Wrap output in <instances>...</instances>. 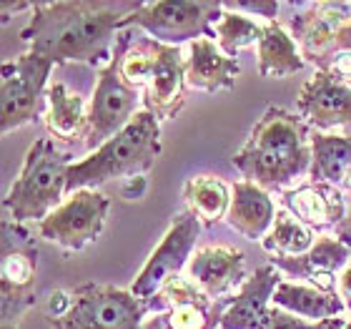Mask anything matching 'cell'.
Wrapping results in <instances>:
<instances>
[{"instance_id": "6da1fadb", "label": "cell", "mask_w": 351, "mask_h": 329, "mask_svg": "<svg viewBox=\"0 0 351 329\" xmlns=\"http://www.w3.org/2000/svg\"><path fill=\"white\" fill-rule=\"evenodd\" d=\"M141 3L116 0H58L36 3L21 38L38 56L51 58L56 66L88 63L101 71L113 58L116 38L125 18Z\"/></svg>"}, {"instance_id": "7a4b0ae2", "label": "cell", "mask_w": 351, "mask_h": 329, "mask_svg": "<svg viewBox=\"0 0 351 329\" xmlns=\"http://www.w3.org/2000/svg\"><path fill=\"white\" fill-rule=\"evenodd\" d=\"M231 161L243 174V181L256 183L263 191L281 189L311 171V133L301 116L269 106Z\"/></svg>"}, {"instance_id": "3957f363", "label": "cell", "mask_w": 351, "mask_h": 329, "mask_svg": "<svg viewBox=\"0 0 351 329\" xmlns=\"http://www.w3.org/2000/svg\"><path fill=\"white\" fill-rule=\"evenodd\" d=\"M161 156V121L151 111H138L123 131L106 141L68 168L66 196L81 189H98L113 179L143 176Z\"/></svg>"}, {"instance_id": "277c9868", "label": "cell", "mask_w": 351, "mask_h": 329, "mask_svg": "<svg viewBox=\"0 0 351 329\" xmlns=\"http://www.w3.org/2000/svg\"><path fill=\"white\" fill-rule=\"evenodd\" d=\"M71 156L56 148L51 139H38L25 154L21 174L8 189L3 206L15 224L40 221L66 201Z\"/></svg>"}, {"instance_id": "5b68a950", "label": "cell", "mask_w": 351, "mask_h": 329, "mask_svg": "<svg viewBox=\"0 0 351 329\" xmlns=\"http://www.w3.org/2000/svg\"><path fill=\"white\" fill-rule=\"evenodd\" d=\"M148 302L110 284H83L48 299L53 329H141Z\"/></svg>"}, {"instance_id": "8992f818", "label": "cell", "mask_w": 351, "mask_h": 329, "mask_svg": "<svg viewBox=\"0 0 351 329\" xmlns=\"http://www.w3.org/2000/svg\"><path fill=\"white\" fill-rule=\"evenodd\" d=\"M133 41V28H123L116 38L113 58L108 66L98 71V86L93 91L90 106H88V128H86V146L93 154L106 141H110L116 133H121L125 126L131 124L133 116L138 113L136 106L141 101V88H133L125 83L121 66L128 53V45Z\"/></svg>"}, {"instance_id": "52a82bcc", "label": "cell", "mask_w": 351, "mask_h": 329, "mask_svg": "<svg viewBox=\"0 0 351 329\" xmlns=\"http://www.w3.org/2000/svg\"><path fill=\"white\" fill-rule=\"evenodd\" d=\"M223 15V3L216 0H156L141 3L125 18L123 28H141L163 45H178L198 38H216L211 23Z\"/></svg>"}, {"instance_id": "ba28073f", "label": "cell", "mask_w": 351, "mask_h": 329, "mask_svg": "<svg viewBox=\"0 0 351 329\" xmlns=\"http://www.w3.org/2000/svg\"><path fill=\"white\" fill-rule=\"evenodd\" d=\"M51 58L28 51L15 60L3 63V83H0V131H15L30 124L40 113L43 91L53 71Z\"/></svg>"}, {"instance_id": "9c48e42d", "label": "cell", "mask_w": 351, "mask_h": 329, "mask_svg": "<svg viewBox=\"0 0 351 329\" xmlns=\"http://www.w3.org/2000/svg\"><path fill=\"white\" fill-rule=\"evenodd\" d=\"M38 251L30 242V231L23 224L3 219V247H0V297L5 327L21 319L33 304Z\"/></svg>"}, {"instance_id": "30bf717a", "label": "cell", "mask_w": 351, "mask_h": 329, "mask_svg": "<svg viewBox=\"0 0 351 329\" xmlns=\"http://www.w3.org/2000/svg\"><path fill=\"white\" fill-rule=\"evenodd\" d=\"M108 196L98 189H81L38 224V234L68 251H81L101 236L108 216Z\"/></svg>"}, {"instance_id": "8fae6325", "label": "cell", "mask_w": 351, "mask_h": 329, "mask_svg": "<svg viewBox=\"0 0 351 329\" xmlns=\"http://www.w3.org/2000/svg\"><path fill=\"white\" fill-rule=\"evenodd\" d=\"M198 231H201V221L191 212L178 214L171 221V227L163 234L161 244L151 251L148 262L138 271V277L133 279L131 292L138 299L151 302L169 279L181 274L186 262H191V251L196 247Z\"/></svg>"}, {"instance_id": "7c38bea8", "label": "cell", "mask_w": 351, "mask_h": 329, "mask_svg": "<svg viewBox=\"0 0 351 329\" xmlns=\"http://www.w3.org/2000/svg\"><path fill=\"white\" fill-rule=\"evenodd\" d=\"M346 23H351V3H316L293 15V38L304 60H311L319 71H329L337 56V38Z\"/></svg>"}, {"instance_id": "4fadbf2b", "label": "cell", "mask_w": 351, "mask_h": 329, "mask_svg": "<svg viewBox=\"0 0 351 329\" xmlns=\"http://www.w3.org/2000/svg\"><path fill=\"white\" fill-rule=\"evenodd\" d=\"M296 106L299 116L319 131L351 126V86L331 71H316L301 88Z\"/></svg>"}, {"instance_id": "5bb4252c", "label": "cell", "mask_w": 351, "mask_h": 329, "mask_svg": "<svg viewBox=\"0 0 351 329\" xmlns=\"http://www.w3.org/2000/svg\"><path fill=\"white\" fill-rule=\"evenodd\" d=\"M169 315L171 329H216L221 327L223 302L211 299L189 277L169 279L154 297Z\"/></svg>"}, {"instance_id": "9a60e30c", "label": "cell", "mask_w": 351, "mask_h": 329, "mask_svg": "<svg viewBox=\"0 0 351 329\" xmlns=\"http://www.w3.org/2000/svg\"><path fill=\"white\" fill-rule=\"evenodd\" d=\"M281 277L274 264H263L241 284V289L223 302V317L221 329H261L266 324L276 286Z\"/></svg>"}, {"instance_id": "2e32d148", "label": "cell", "mask_w": 351, "mask_h": 329, "mask_svg": "<svg viewBox=\"0 0 351 329\" xmlns=\"http://www.w3.org/2000/svg\"><path fill=\"white\" fill-rule=\"evenodd\" d=\"M274 266L286 269L296 277L308 279V286L322 292H337V271H344L351 262V247L339 236L324 234L314 242V247L301 256H274Z\"/></svg>"}, {"instance_id": "e0dca14e", "label": "cell", "mask_w": 351, "mask_h": 329, "mask_svg": "<svg viewBox=\"0 0 351 329\" xmlns=\"http://www.w3.org/2000/svg\"><path fill=\"white\" fill-rule=\"evenodd\" d=\"M156 71L148 83L143 103L158 121L173 118L186 103V58L178 45H163L154 41Z\"/></svg>"}, {"instance_id": "ac0fdd59", "label": "cell", "mask_w": 351, "mask_h": 329, "mask_svg": "<svg viewBox=\"0 0 351 329\" xmlns=\"http://www.w3.org/2000/svg\"><path fill=\"white\" fill-rule=\"evenodd\" d=\"M284 209L293 214L311 231L339 229L346 219V198L341 186L308 179L284 194Z\"/></svg>"}, {"instance_id": "d6986e66", "label": "cell", "mask_w": 351, "mask_h": 329, "mask_svg": "<svg viewBox=\"0 0 351 329\" xmlns=\"http://www.w3.org/2000/svg\"><path fill=\"white\" fill-rule=\"evenodd\" d=\"M189 279L211 299H219L228 289L249 279L246 256L241 249L228 247V244L198 249L189 262Z\"/></svg>"}, {"instance_id": "ffe728a7", "label": "cell", "mask_w": 351, "mask_h": 329, "mask_svg": "<svg viewBox=\"0 0 351 329\" xmlns=\"http://www.w3.org/2000/svg\"><path fill=\"white\" fill-rule=\"evenodd\" d=\"M241 73L239 60L226 56L211 38H198L189 45L186 58V86L198 91H231L236 76Z\"/></svg>"}, {"instance_id": "44dd1931", "label": "cell", "mask_w": 351, "mask_h": 329, "mask_svg": "<svg viewBox=\"0 0 351 329\" xmlns=\"http://www.w3.org/2000/svg\"><path fill=\"white\" fill-rule=\"evenodd\" d=\"M276 219V206L271 201L269 191L251 181H236L231 186V206H228L226 221L246 239H263L269 234Z\"/></svg>"}, {"instance_id": "7402d4cb", "label": "cell", "mask_w": 351, "mask_h": 329, "mask_svg": "<svg viewBox=\"0 0 351 329\" xmlns=\"http://www.w3.org/2000/svg\"><path fill=\"white\" fill-rule=\"evenodd\" d=\"M274 307L284 309L289 315H296L301 319H314L324 322L331 317H341L346 312V302L341 294L322 292L308 284H293V282H281L274 292Z\"/></svg>"}, {"instance_id": "603a6c76", "label": "cell", "mask_w": 351, "mask_h": 329, "mask_svg": "<svg viewBox=\"0 0 351 329\" xmlns=\"http://www.w3.org/2000/svg\"><path fill=\"white\" fill-rule=\"evenodd\" d=\"M306 66L299 45L281 23H263V33L258 41V73L263 78H286L299 73Z\"/></svg>"}, {"instance_id": "cb8c5ba5", "label": "cell", "mask_w": 351, "mask_h": 329, "mask_svg": "<svg viewBox=\"0 0 351 329\" xmlns=\"http://www.w3.org/2000/svg\"><path fill=\"white\" fill-rule=\"evenodd\" d=\"M45 126L58 141H75L78 136H86V101L78 93H71L63 83H53L45 93Z\"/></svg>"}, {"instance_id": "d4e9b609", "label": "cell", "mask_w": 351, "mask_h": 329, "mask_svg": "<svg viewBox=\"0 0 351 329\" xmlns=\"http://www.w3.org/2000/svg\"><path fill=\"white\" fill-rule=\"evenodd\" d=\"M351 171V136L311 133V179L322 183H339Z\"/></svg>"}, {"instance_id": "484cf974", "label": "cell", "mask_w": 351, "mask_h": 329, "mask_svg": "<svg viewBox=\"0 0 351 329\" xmlns=\"http://www.w3.org/2000/svg\"><path fill=\"white\" fill-rule=\"evenodd\" d=\"M183 201L189 212L201 221V227H211L219 219H226L231 189L216 176H191L183 183Z\"/></svg>"}, {"instance_id": "4316f807", "label": "cell", "mask_w": 351, "mask_h": 329, "mask_svg": "<svg viewBox=\"0 0 351 329\" xmlns=\"http://www.w3.org/2000/svg\"><path fill=\"white\" fill-rule=\"evenodd\" d=\"M261 247L271 256H301L314 247V231L306 224H301L293 214L281 209V212H276V219H274L269 234L261 239Z\"/></svg>"}, {"instance_id": "83f0119b", "label": "cell", "mask_w": 351, "mask_h": 329, "mask_svg": "<svg viewBox=\"0 0 351 329\" xmlns=\"http://www.w3.org/2000/svg\"><path fill=\"white\" fill-rule=\"evenodd\" d=\"M261 33H263L261 23H256L249 15L236 13V10H223L221 21L216 23V30H213V36L219 41V48L226 56H231V58L239 51H243L246 45L258 43Z\"/></svg>"}, {"instance_id": "f1b7e54d", "label": "cell", "mask_w": 351, "mask_h": 329, "mask_svg": "<svg viewBox=\"0 0 351 329\" xmlns=\"http://www.w3.org/2000/svg\"><path fill=\"white\" fill-rule=\"evenodd\" d=\"M156 71V48L154 38H143L138 45H133L131 51L125 53L121 73H123L125 83H131L133 88H148L151 78Z\"/></svg>"}, {"instance_id": "f546056e", "label": "cell", "mask_w": 351, "mask_h": 329, "mask_svg": "<svg viewBox=\"0 0 351 329\" xmlns=\"http://www.w3.org/2000/svg\"><path fill=\"white\" fill-rule=\"evenodd\" d=\"M223 10H236V13H243V15H249V18L258 15V18H266V23H274V18H276V13H278V3H263V0H258V3H254V0H226V3H223Z\"/></svg>"}, {"instance_id": "4dcf8cb0", "label": "cell", "mask_w": 351, "mask_h": 329, "mask_svg": "<svg viewBox=\"0 0 351 329\" xmlns=\"http://www.w3.org/2000/svg\"><path fill=\"white\" fill-rule=\"evenodd\" d=\"M341 191H344V198H346V219L337 229V236L351 247V171L344 176V181H341Z\"/></svg>"}, {"instance_id": "1f68e13d", "label": "cell", "mask_w": 351, "mask_h": 329, "mask_svg": "<svg viewBox=\"0 0 351 329\" xmlns=\"http://www.w3.org/2000/svg\"><path fill=\"white\" fill-rule=\"evenodd\" d=\"M121 194H123L128 201L143 198V194H146V179H143V176H133V179H125L123 186H121Z\"/></svg>"}, {"instance_id": "d6a6232c", "label": "cell", "mask_w": 351, "mask_h": 329, "mask_svg": "<svg viewBox=\"0 0 351 329\" xmlns=\"http://www.w3.org/2000/svg\"><path fill=\"white\" fill-rule=\"evenodd\" d=\"M329 71L337 73L339 78H344V81H351V53H337L334 60H331Z\"/></svg>"}, {"instance_id": "836d02e7", "label": "cell", "mask_w": 351, "mask_h": 329, "mask_svg": "<svg viewBox=\"0 0 351 329\" xmlns=\"http://www.w3.org/2000/svg\"><path fill=\"white\" fill-rule=\"evenodd\" d=\"M301 329H346V319L331 317V319H324V322H304Z\"/></svg>"}, {"instance_id": "e575fe53", "label": "cell", "mask_w": 351, "mask_h": 329, "mask_svg": "<svg viewBox=\"0 0 351 329\" xmlns=\"http://www.w3.org/2000/svg\"><path fill=\"white\" fill-rule=\"evenodd\" d=\"M339 294H341V299H351V262L346 264V269L341 271V277H339Z\"/></svg>"}, {"instance_id": "d590c367", "label": "cell", "mask_w": 351, "mask_h": 329, "mask_svg": "<svg viewBox=\"0 0 351 329\" xmlns=\"http://www.w3.org/2000/svg\"><path fill=\"white\" fill-rule=\"evenodd\" d=\"M141 329H171L169 315H166V312H158V315H154L151 319H146V322L141 324Z\"/></svg>"}, {"instance_id": "8d00e7d4", "label": "cell", "mask_w": 351, "mask_h": 329, "mask_svg": "<svg viewBox=\"0 0 351 329\" xmlns=\"http://www.w3.org/2000/svg\"><path fill=\"white\" fill-rule=\"evenodd\" d=\"M346 329H351V315H349V319H346Z\"/></svg>"}]
</instances>
